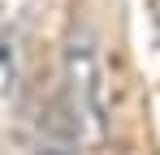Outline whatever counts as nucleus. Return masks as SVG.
Here are the masks:
<instances>
[{
    "label": "nucleus",
    "mask_w": 160,
    "mask_h": 155,
    "mask_svg": "<svg viewBox=\"0 0 160 155\" xmlns=\"http://www.w3.org/2000/svg\"><path fill=\"white\" fill-rule=\"evenodd\" d=\"M65 91L78 108L82 125L100 129V121H104V108H100V39L82 22L65 39Z\"/></svg>",
    "instance_id": "obj_1"
},
{
    "label": "nucleus",
    "mask_w": 160,
    "mask_h": 155,
    "mask_svg": "<svg viewBox=\"0 0 160 155\" xmlns=\"http://www.w3.org/2000/svg\"><path fill=\"white\" fill-rule=\"evenodd\" d=\"M39 155H69V151H61V147H48V151H39Z\"/></svg>",
    "instance_id": "obj_2"
}]
</instances>
